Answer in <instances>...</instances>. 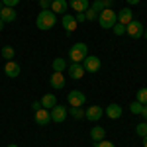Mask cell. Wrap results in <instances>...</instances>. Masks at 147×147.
<instances>
[{
    "mask_svg": "<svg viewBox=\"0 0 147 147\" xmlns=\"http://www.w3.org/2000/svg\"><path fill=\"white\" fill-rule=\"evenodd\" d=\"M69 4H71V8H73L75 12H86L88 6H90L88 0H71Z\"/></svg>",
    "mask_w": 147,
    "mask_h": 147,
    "instance_id": "18",
    "label": "cell"
},
{
    "mask_svg": "<svg viewBox=\"0 0 147 147\" xmlns=\"http://www.w3.org/2000/svg\"><path fill=\"white\" fill-rule=\"evenodd\" d=\"M34 120H35V124H37V125H45V124L51 122V114H49V110H45V108H39V110L35 112Z\"/></svg>",
    "mask_w": 147,
    "mask_h": 147,
    "instance_id": "11",
    "label": "cell"
},
{
    "mask_svg": "<svg viewBox=\"0 0 147 147\" xmlns=\"http://www.w3.org/2000/svg\"><path fill=\"white\" fill-rule=\"evenodd\" d=\"M84 16H86V22H94V20L98 18V14H96L94 10H90V8H88V10L84 12Z\"/></svg>",
    "mask_w": 147,
    "mask_h": 147,
    "instance_id": "29",
    "label": "cell"
},
{
    "mask_svg": "<svg viewBox=\"0 0 147 147\" xmlns=\"http://www.w3.org/2000/svg\"><path fill=\"white\" fill-rule=\"evenodd\" d=\"M2 30H4V22L0 20V32H2Z\"/></svg>",
    "mask_w": 147,
    "mask_h": 147,
    "instance_id": "38",
    "label": "cell"
},
{
    "mask_svg": "<svg viewBox=\"0 0 147 147\" xmlns=\"http://www.w3.org/2000/svg\"><path fill=\"white\" fill-rule=\"evenodd\" d=\"M67 69V61L63 59V57H57V59H53V71H57V73H63Z\"/></svg>",
    "mask_w": 147,
    "mask_h": 147,
    "instance_id": "21",
    "label": "cell"
},
{
    "mask_svg": "<svg viewBox=\"0 0 147 147\" xmlns=\"http://www.w3.org/2000/svg\"><path fill=\"white\" fill-rule=\"evenodd\" d=\"M90 137H92L94 143H98V141H102V139L106 137V129H104L102 125H94L90 129Z\"/></svg>",
    "mask_w": 147,
    "mask_h": 147,
    "instance_id": "17",
    "label": "cell"
},
{
    "mask_svg": "<svg viewBox=\"0 0 147 147\" xmlns=\"http://www.w3.org/2000/svg\"><path fill=\"white\" fill-rule=\"evenodd\" d=\"M134 20V12L129 10V8H122V10L118 12V24H122V26H127V24Z\"/></svg>",
    "mask_w": 147,
    "mask_h": 147,
    "instance_id": "15",
    "label": "cell"
},
{
    "mask_svg": "<svg viewBox=\"0 0 147 147\" xmlns=\"http://www.w3.org/2000/svg\"><path fill=\"white\" fill-rule=\"evenodd\" d=\"M71 116L73 118H77V120H80V118H84V110H82V106H71Z\"/></svg>",
    "mask_w": 147,
    "mask_h": 147,
    "instance_id": "23",
    "label": "cell"
},
{
    "mask_svg": "<svg viewBox=\"0 0 147 147\" xmlns=\"http://www.w3.org/2000/svg\"><path fill=\"white\" fill-rule=\"evenodd\" d=\"M49 114H51V122H55V124H63L65 120H67V108L65 106H53L51 110H49Z\"/></svg>",
    "mask_w": 147,
    "mask_h": 147,
    "instance_id": "5",
    "label": "cell"
},
{
    "mask_svg": "<svg viewBox=\"0 0 147 147\" xmlns=\"http://www.w3.org/2000/svg\"><path fill=\"white\" fill-rule=\"evenodd\" d=\"M96 147H116V145H114L112 141H108V139H102V141L96 143Z\"/></svg>",
    "mask_w": 147,
    "mask_h": 147,
    "instance_id": "31",
    "label": "cell"
},
{
    "mask_svg": "<svg viewBox=\"0 0 147 147\" xmlns=\"http://www.w3.org/2000/svg\"><path fill=\"white\" fill-rule=\"evenodd\" d=\"M0 20L4 24L14 22V20H16V10L10 8V6H2V8H0Z\"/></svg>",
    "mask_w": 147,
    "mask_h": 147,
    "instance_id": "13",
    "label": "cell"
},
{
    "mask_svg": "<svg viewBox=\"0 0 147 147\" xmlns=\"http://www.w3.org/2000/svg\"><path fill=\"white\" fill-rule=\"evenodd\" d=\"M141 108H143V104L137 102V100L129 104V112H131V114H141Z\"/></svg>",
    "mask_w": 147,
    "mask_h": 147,
    "instance_id": "27",
    "label": "cell"
},
{
    "mask_svg": "<svg viewBox=\"0 0 147 147\" xmlns=\"http://www.w3.org/2000/svg\"><path fill=\"white\" fill-rule=\"evenodd\" d=\"M77 20H75V16H71V14H63V28L67 30V34H73L75 30H77Z\"/></svg>",
    "mask_w": 147,
    "mask_h": 147,
    "instance_id": "14",
    "label": "cell"
},
{
    "mask_svg": "<svg viewBox=\"0 0 147 147\" xmlns=\"http://www.w3.org/2000/svg\"><path fill=\"white\" fill-rule=\"evenodd\" d=\"M136 134H137L139 137H147V122H141V124H137Z\"/></svg>",
    "mask_w": 147,
    "mask_h": 147,
    "instance_id": "24",
    "label": "cell"
},
{
    "mask_svg": "<svg viewBox=\"0 0 147 147\" xmlns=\"http://www.w3.org/2000/svg\"><path fill=\"white\" fill-rule=\"evenodd\" d=\"M102 2H104L106 8H112V4H114V0H102Z\"/></svg>",
    "mask_w": 147,
    "mask_h": 147,
    "instance_id": "36",
    "label": "cell"
},
{
    "mask_svg": "<svg viewBox=\"0 0 147 147\" xmlns=\"http://www.w3.org/2000/svg\"><path fill=\"white\" fill-rule=\"evenodd\" d=\"M75 20H77V24H79V22H86V16H84V12H79V14L75 16Z\"/></svg>",
    "mask_w": 147,
    "mask_h": 147,
    "instance_id": "33",
    "label": "cell"
},
{
    "mask_svg": "<svg viewBox=\"0 0 147 147\" xmlns=\"http://www.w3.org/2000/svg\"><path fill=\"white\" fill-rule=\"evenodd\" d=\"M88 8H90V10H94L96 14H100V12L104 10L106 6H104V2H102V0H94V2H92V4L88 6Z\"/></svg>",
    "mask_w": 147,
    "mask_h": 147,
    "instance_id": "25",
    "label": "cell"
},
{
    "mask_svg": "<svg viewBox=\"0 0 147 147\" xmlns=\"http://www.w3.org/2000/svg\"><path fill=\"white\" fill-rule=\"evenodd\" d=\"M57 24V14H53L51 10H41L37 14V20H35V26L39 30H51Z\"/></svg>",
    "mask_w": 147,
    "mask_h": 147,
    "instance_id": "1",
    "label": "cell"
},
{
    "mask_svg": "<svg viewBox=\"0 0 147 147\" xmlns=\"http://www.w3.org/2000/svg\"><path fill=\"white\" fill-rule=\"evenodd\" d=\"M67 102H69V106H84L86 96H84L80 90H71L67 94Z\"/></svg>",
    "mask_w": 147,
    "mask_h": 147,
    "instance_id": "6",
    "label": "cell"
},
{
    "mask_svg": "<svg viewBox=\"0 0 147 147\" xmlns=\"http://www.w3.org/2000/svg\"><path fill=\"white\" fill-rule=\"evenodd\" d=\"M39 108H43V106H41V102H34V104H32V110H34V112H37Z\"/></svg>",
    "mask_w": 147,
    "mask_h": 147,
    "instance_id": "34",
    "label": "cell"
},
{
    "mask_svg": "<svg viewBox=\"0 0 147 147\" xmlns=\"http://www.w3.org/2000/svg\"><path fill=\"white\" fill-rule=\"evenodd\" d=\"M82 67H84V71H88V73H96L100 69V59L96 55H86L84 61H82Z\"/></svg>",
    "mask_w": 147,
    "mask_h": 147,
    "instance_id": "7",
    "label": "cell"
},
{
    "mask_svg": "<svg viewBox=\"0 0 147 147\" xmlns=\"http://www.w3.org/2000/svg\"><path fill=\"white\" fill-rule=\"evenodd\" d=\"M137 102L147 104V86H143V88H139V90H137Z\"/></svg>",
    "mask_w": 147,
    "mask_h": 147,
    "instance_id": "26",
    "label": "cell"
},
{
    "mask_svg": "<svg viewBox=\"0 0 147 147\" xmlns=\"http://www.w3.org/2000/svg\"><path fill=\"white\" fill-rule=\"evenodd\" d=\"M125 2H127V4H139L141 0H125Z\"/></svg>",
    "mask_w": 147,
    "mask_h": 147,
    "instance_id": "37",
    "label": "cell"
},
{
    "mask_svg": "<svg viewBox=\"0 0 147 147\" xmlns=\"http://www.w3.org/2000/svg\"><path fill=\"white\" fill-rule=\"evenodd\" d=\"M104 112H106V116L110 120H118V118H122V106L120 104H110Z\"/></svg>",
    "mask_w": 147,
    "mask_h": 147,
    "instance_id": "16",
    "label": "cell"
},
{
    "mask_svg": "<svg viewBox=\"0 0 147 147\" xmlns=\"http://www.w3.org/2000/svg\"><path fill=\"white\" fill-rule=\"evenodd\" d=\"M112 30H114V34H116V35H124L125 34V26H122V24H118V22L114 24Z\"/></svg>",
    "mask_w": 147,
    "mask_h": 147,
    "instance_id": "28",
    "label": "cell"
},
{
    "mask_svg": "<svg viewBox=\"0 0 147 147\" xmlns=\"http://www.w3.org/2000/svg\"><path fill=\"white\" fill-rule=\"evenodd\" d=\"M143 37H145V39H147V30H145V32H143Z\"/></svg>",
    "mask_w": 147,
    "mask_h": 147,
    "instance_id": "40",
    "label": "cell"
},
{
    "mask_svg": "<svg viewBox=\"0 0 147 147\" xmlns=\"http://www.w3.org/2000/svg\"><path fill=\"white\" fill-rule=\"evenodd\" d=\"M141 116L145 118V122H147V104H143V108H141Z\"/></svg>",
    "mask_w": 147,
    "mask_h": 147,
    "instance_id": "35",
    "label": "cell"
},
{
    "mask_svg": "<svg viewBox=\"0 0 147 147\" xmlns=\"http://www.w3.org/2000/svg\"><path fill=\"white\" fill-rule=\"evenodd\" d=\"M102 114H104L102 106H88V110L84 112V118L90 120V122H98V120L102 118Z\"/></svg>",
    "mask_w": 147,
    "mask_h": 147,
    "instance_id": "9",
    "label": "cell"
},
{
    "mask_svg": "<svg viewBox=\"0 0 147 147\" xmlns=\"http://www.w3.org/2000/svg\"><path fill=\"white\" fill-rule=\"evenodd\" d=\"M67 69H69V75H71V79H75V80L82 79V77H84V73H86V71H84V67H82L80 63H71Z\"/></svg>",
    "mask_w": 147,
    "mask_h": 147,
    "instance_id": "10",
    "label": "cell"
},
{
    "mask_svg": "<svg viewBox=\"0 0 147 147\" xmlns=\"http://www.w3.org/2000/svg\"><path fill=\"white\" fill-rule=\"evenodd\" d=\"M39 102H41V106H43L45 110H51V108H53V106L57 104V98L53 96V94H45V96H43V98H41Z\"/></svg>",
    "mask_w": 147,
    "mask_h": 147,
    "instance_id": "20",
    "label": "cell"
},
{
    "mask_svg": "<svg viewBox=\"0 0 147 147\" xmlns=\"http://www.w3.org/2000/svg\"><path fill=\"white\" fill-rule=\"evenodd\" d=\"M18 2H20V0H2V6H10V8H14Z\"/></svg>",
    "mask_w": 147,
    "mask_h": 147,
    "instance_id": "32",
    "label": "cell"
},
{
    "mask_svg": "<svg viewBox=\"0 0 147 147\" xmlns=\"http://www.w3.org/2000/svg\"><path fill=\"white\" fill-rule=\"evenodd\" d=\"M65 82H67V79H65V75H63V73L53 71V75L49 77V84H51L55 90H61V88L65 86Z\"/></svg>",
    "mask_w": 147,
    "mask_h": 147,
    "instance_id": "8",
    "label": "cell"
},
{
    "mask_svg": "<svg viewBox=\"0 0 147 147\" xmlns=\"http://www.w3.org/2000/svg\"><path fill=\"white\" fill-rule=\"evenodd\" d=\"M143 147H147V137H143Z\"/></svg>",
    "mask_w": 147,
    "mask_h": 147,
    "instance_id": "39",
    "label": "cell"
},
{
    "mask_svg": "<svg viewBox=\"0 0 147 147\" xmlns=\"http://www.w3.org/2000/svg\"><path fill=\"white\" fill-rule=\"evenodd\" d=\"M116 22H118V14H116L112 8H104V10L98 14V24H100V28H104V30L114 28Z\"/></svg>",
    "mask_w": 147,
    "mask_h": 147,
    "instance_id": "2",
    "label": "cell"
},
{
    "mask_svg": "<svg viewBox=\"0 0 147 147\" xmlns=\"http://www.w3.org/2000/svg\"><path fill=\"white\" fill-rule=\"evenodd\" d=\"M86 55H88L86 43H75V45L69 49V59H71L73 63H82Z\"/></svg>",
    "mask_w": 147,
    "mask_h": 147,
    "instance_id": "3",
    "label": "cell"
},
{
    "mask_svg": "<svg viewBox=\"0 0 147 147\" xmlns=\"http://www.w3.org/2000/svg\"><path fill=\"white\" fill-rule=\"evenodd\" d=\"M4 75L10 77V79H16V77L20 75V65H18L16 61H6V65H4Z\"/></svg>",
    "mask_w": 147,
    "mask_h": 147,
    "instance_id": "12",
    "label": "cell"
},
{
    "mask_svg": "<svg viewBox=\"0 0 147 147\" xmlns=\"http://www.w3.org/2000/svg\"><path fill=\"white\" fill-rule=\"evenodd\" d=\"M49 10L53 12V14H63V12L67 10V0H53Z\"/></svg>",
    "mask_w": 147,
    "mask_h": 147,
    "instance_id": "19",
    "label": "cell"
},
{
    "mask_svg": "<svg viewBox=\"0 0 147 147\" xmlns=\"http://www.w3.org/2000/svg\"><path fill=\"white\" fill-rule=\"evenodd\" d=\"M0 55H2V59H8V61H12V59L16 57V51H14L10 45H4L2 49H0Z\"/></svg>",
    "mask_w": 147,
    "mask_h": 147,
    "instance_id": "22",
    "label": "cell"
},
{
    "mask_svg": "<svg viewBox=\"0 0 147 147\" xmlns=\"http://www.w3.org/2000/svg\"><path fill=\"white\" fill-rule=\"evenodd\" d=\"M8 147H18V145H16V143H10V145H8Z\"/></svg>",
    "mask_w": 147,
    "mask_h": 147,
    "instance_id": "41",
    "label": "cell"
},
{
    "mask_svg": "<svg viewBox=\"0 0 147 147\" xmlns=\"http://www.w3.org/2000/svg\"><path fill=\"white\" fill-rule=\"evenodd\" d=\"M51 2H53V0H39L41 10H49V8H51Z\"/></svg>",
    "mask_w": 147,
    "mask_h": 147,
    "instance_id": "30",
    "label": "cell"
},
{
    "mask_svg": "<svg viewBox=\"0 0 147 147\" xmlns=\"http://www.w3.org/2000/svg\"><path fill=\"white\" fill-rule=\"evenodd\" d=\"M143 32H145V30H143V24L137 22V20H131V22L125 26V34L129 35L131 39H139V37L143 35Z\"/></svg>",
    "mask_w": 147,
    "mask_h": 147,
    "instance_id": "4",
    "label": "cell"
}]
</instances>
